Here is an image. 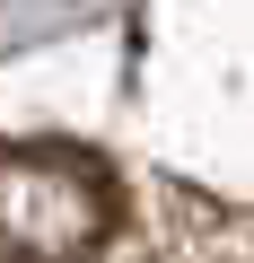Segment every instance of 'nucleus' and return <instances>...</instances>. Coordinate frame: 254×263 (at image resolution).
Instances as JSON below:
<instances>
[{
  "instance_id": "nucleus-1",
  "label": "nucleus",
  "mask_w": 254,
  "mask_h": 263,
  "mask_svg": "<svg viewBox=\"0 0 254 263\" xmlns=\"http://www.w3.org/2000/svg\"><path fill=\"white\" fill-rule=\"evenodd\" d=\"M123 228V184L79 141H0V263H96Z\"/></svg>"
}]
</instances>
